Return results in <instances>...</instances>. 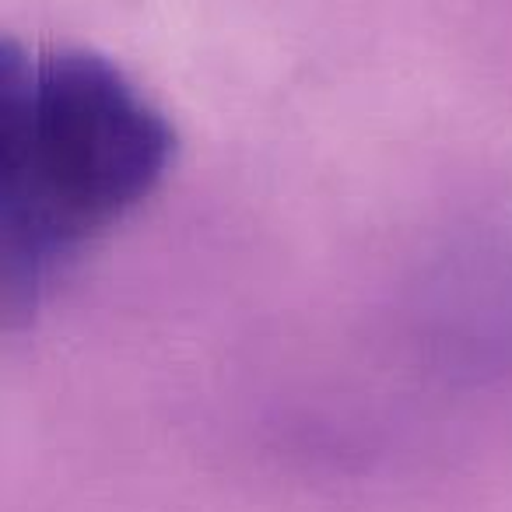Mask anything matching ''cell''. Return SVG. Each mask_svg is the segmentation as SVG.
I'll return each instance as SVG.
<instances>
[{
  "label": "cell",
  "mask_w": 512,
  "mask_h": 512,
  "mask_svg": "<svg viewBox=\"0 0 512 512\" xmlns=\"http://www.w3.org/2000/svg\"><path fill=\"white\" fill-rule=\"evenodd\" d=\"M172 158V123L113 60L4 43L0 253L11 313L36 306L53 278L123 225Z\"/></svg>",
  "instance_id": "obj_1"
}]
</instances>
